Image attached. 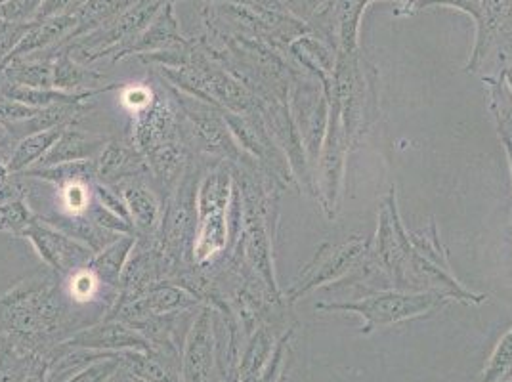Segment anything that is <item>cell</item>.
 <instances>
[{"label":"cell","mask_w":512,"mask_h":382,"mask_svg":"<svg viewBox=\"0 0 512 382\" xmlns=\"http://www.w3.org/2000/svg\"><path fill=\"white\" fill-rule=\"evenodd\" d=\"M69 350H136L153 356L150 340L121 323H106L73 335L71 339L65 340L60 348H56V356Z\"/></svg>","instance_id":"8"},{"label":"cell","mask_w":512,"mask_h":382,"mask_svg":"<svg viewBox=\"0 0 512 382\" xmlns=\"http://www.w3.org/2000/svg\"><path fill=\"white\" fill-rule=\"evenodd\" d=\"M291 115L299 130L302 146L306 151V159L310 170L318 167L321 148L327 132L329 121V100L325 94V88L318 79L306 81L302 79L295 85L291 96Z\"/></svg>","instance_id":"3"},{"label":"cell","mask_w":512,"mask_h":382,"mask_svg":"<svg viewBox=\"0 0 512 382\" xmlns=\"http://www.w3.org/2000/svg\"><path fill=\"white\" fill-rule=\"evenodd\" d=\"M65 128L67 125H60V127L48 128L43 132L25 136L8 161L10 172L18 174L27 167H31L35 161H41L50 148L58 142V138L64 134Z\"/></svg>","instance_id":"18"},{"label":"cell","mask_w":512,"mask_h":382,"mask_svg":"<svg viewBox=\"0 0 512 382\" xmlns=\"http://www.w3.org/2000/svg\"><path fill=\"white\" fill-rule=\"evenodd\" d=\"M371 253V241L350 237L339 243H323L308 266L300 272L295 285L289 289V302H295L321 285L339 283L348 276L365 256Z\"/></svg>","instance_id":"2"},{"label":"cell","mask_w":512,"mask_h":382,"mask_svg":"<svg viewBox=\"0 0 512 382\" xmlns=\"http://www.w3.org/2000/svg\"><path fill=\"white\" fill-rule=\"evenodd\" d=\"M283 4L291 14H295L302 22L308 23L316 14L333 6L335 0H283Z\"/></svg>","instance_id":"26"},{"label":"cell","mask_w":512,"mask_h":382,"mask_svg":"<svg viewBox=\"0 0 512 382\" xmlns=\"http://www.w3.org/2000/svg\"><path fill=\"white\" fill-rule=\"evenodd\" d=\"M8 174H10V169H8V163H4V159L0 157V186H2L4 182H6Z\"/></svg>","instance_id":"33"},{"label":"cell","mask_w":512,"mask_h":382,"mask_svg":"<svg viewBox=\"0 0 512 382\" xmlns=\"http://www.w3.org/2000/svg\"><path fill=\"white\" fill-rule=\"evenodd\" d=\"M0 230H6V224H4V220H2V216H0Z\"/></svg>","instance_id":"35"},{"label":"cell","mask_w":512,"mask_h":382,"mask_svg":"<svg viewBox=\"0 0 512 382\" xmlns=\"http://www.w3.org/2000/svg\"><path fill=\"white\" fill-rule=\"evenodd\" d=\"M0 216L6 224V230L10 232H23L35 218L31 211L23 205L22 199L20 201H12L8 205L0 207Z\"/></svg>","instance_id":"25"},{"label":"cell","mask_w":512,"mask_h":382,"mask_svg":"<svg viewBox=\"0 0 512 382\" xmlns=\"http://www.w3.org/2000/svg\"><path fill=\"white\" fill-rule=\"evenodd\" d=\"M501 75H503V79H505V83H507V86L511 88L512 92V67H505L503 71H501Z\"/></svg>","instance_id":"34"},{"label":"cell","mask_w":512,"mask_h":382,"mask_svg":"<svg viewBox=\"0 0 512 382\" xmlns=\"http://www.w3.org/2000/svg\"><path fill=\"white\" fill-rule=\"evenodd\" d=\"M172 44L184 46V44H188V41L180 35L171 0L157 12V16L151 20L148 29L136 39V43L128 48L127 54L128 52H148V50L172 46Z\"/></svg>","instance_id":"14"},{"label":"cell","mask_w":512,"mask_h":382,"mask_svg":"<svg viewBox=\"0 0 512 382\" xmlns=\"http://www.w3.org/2000/svg\"><path fill=\"white\" fill-rule=\"evenodd\" d=\"M474 23L476 43L467 71L480 73L493 50L512 35V0H480V14Z\"/></svg>","instance_id":"5"},{"label":"cell","mask_w":512,"mask_h":382,"mask_svg":"<svg viewBox=\"0 0 512 382\" xmlns=\"http://www.w3.org/2000/svg\"><path fill=\"white\" fill-rule=\"evenodd\" d=\"M484 83L488 85L490 90V107L493 117H495V125L499 138L503 142V148L507 151L509 157V165L512 170V92L511 88L505 83L503 75H495V77H484Z\"/></svg>","instance_id":"15"},{"label":"cell","mask_w":512,"mask_h":382,"mask_svg":"<svg viewBox=\"0 0 512 382\" xmlns=\"http://www.w3.org/2000/svg\"><path fill=\"white\" fill-rule=\"evenodd\" d=\"M174 117L165 104L155 102L144 111L138 113V125H136V144L142 151L150 153L153 149L169 144Z\"/></svg>","instance_id":"13"},{"label":"cell","mask_w":512,"mask_h":382,"mask_svg":"<svg viewBox=\"0 0 512 382\" xmlns=\"http://www.w3.org/2000/svg\"><path fill=\"white\" fill-rule=\"evenodd\" d=\"M503 382H512V379H509V381H503Z\"/></svg>","instance_id":"36"},{"label":"cell","mask_w":512,"mask_h":382,"mask_svg":"<svg viewBox=\"0 0 512 382\" xmlns=\"http://www.w3.org/2000/svg\"><path fill=\"white\" fill-rule=\"evenodd\" d=\"M451 298L436 291H398L383 289L360 300H344V302H318L316 310L320 312H344L356 314L363 318L360 335H371L377 329H386L407 319L428 316L444 306H448Z\"/></svg>","instance_id":"1"},{"label":"cell","mask_w":512,"mask_h":382,"mask_svg":"<svg viewBox=\"0 0 512 382\" xmlns=\"http://www.w3.org/2000/svg\"><path fill=\"white\" fill-rule=\"evenodd\" d=\"M134 382H140V381H134Z\"/></svg>","instance_id":"37"},{"label":"cell","mask_w":512,"mask_h":382,"mask_svg":"<svg viewBox=\"0 0 512 382\" xmlns=\"http://www.w3.org/2000/svg\"><path fill=\"white\" fill-rule=\"evenodd\" d=\"M121 193L127 203L130 220H134L136 228L142 232H150L159 220V201L148 188L138 182L121 184Z\"/></svg>","instance_id":"17"},{"label":"cell","mask_w":512,"mask_h":382,"mask_svg":"<svg viewBox=\"0 0 512 382\" xmlns=\"http://www.w3.org/2000/svg\"><path fill=\"white\" fill-rule=\"evenodd\" d=\"M512 377V327L499 339L478 382H503Z\"/></svg>","instance_id":"23"},{"label":"cell","mask_w":512,"mask_h":382,"mask_svg":"<svg viewBox=\"0 0 512 382\" xmlns=\"http://www.w3.org/2000/svg\"><path fill=\"white\" fill-rule=\"evenodd\" d=\"M144 161L134 153V149H128L123 144H109L100 155L98 161V178L104 182H113L115 178H128L136 176L140 170H144Z\"/></svg>","instance_id":"20"},{"label":"cell","mask_w":512,"mask_h":382,"mask_svg":"<svg viewBox=\"0 0 512 382\" xmlns=\"http://www.w3.org/2000/svg\"><path fill=\"white\" fill-rule=\"evenodd\" d=\"M329 121L321 148L318 170H320V195L323 211L329 218H335L341 201L342 182H344V161L350 148L346 130L342 125L341 106L335 98H329Z\"/></svg>","instance_id":"4"},{"label":"cell","mask_w":512,"mask_h":382,"mask_svg":"<svg viewBox=\"0 0 512 382\" xmlns=\"http://www.w3.org/2000/svg\"><path fill=\"white\" fill-rule=\"evenodd\" d=\"M121 363H123V352L115 354L113 358H107L106 361H100L96 365L85 367L79 375H75L65 382H107L121 367Z\"/></svg>","instance_id":"24"},{"label":"cell","mask_w":512,"mask_h":382,"mask_svg":"<svg viewBox=\"0 0 512 382\" xmlns=\"http://www.w3.org/2000/svg\"><path fill=\"white\" fill-rule=\"evenodd\" d=\"M8 79L14 81V85L33 86V88H50L54 86V65L46 62L27 64L22 60H12V65L4 69Z\"/></svg>","instance_id":"22"},{"label":"cell","mask_w":512,"mask_h":382,"mask_svg":"<svg viewBox=\"0 0 512 382\" xmlns=\"http://www.w3.org/2000/svg\"><path fill=\"white\" fill-rule=\"evenodd\" d=\"M65 207L73 214L88 211L90 205V191L86 188V182H71L64 188Z\"/></svg>","instance_id":"27"},{"label":"cell","mask_w":512,"mask_h":382,"mask_svg":"<svg viewBox=\"0 0 512 382\" xmlns=\"http://www.w3.org/2000/svg\"><path fill=\"white\" fill-rule=\"evenodd\" d=\"M123 102L127 104L130 109L134 111H144L146 107L151 104V92L144 86H134V88H128L123 96Z\"/></svg>","instance_id":"30"},{"label":"cell","mask_w":512,"mask_h":382,"mask_svg":"<svg viewBox=\"0 0 512 382\" xmlns=\"http://www.w3.org/2000/svg\"><path fill=\"white\" fill-rule=\"evenodd\" d=\"M373 0H335L318 14L321 33L337 46V52H360V29L365 8Z\"/></svg>","instance_id":"7"},{"label":"cell","mask_w":512,"mask_h":382,"mask_svg":"<svg viewBox=\"0 0 512 382\" xmlns=\"http://www.w3.org/2000/svg\"><path fill=\"white\" fill-rule=\"evenodd\" d=\"M511 379H512V377H511Z\"/></svg>","instance_id":"38"},{"label":"cell","mask_w":512,"mask_h":382,"mask_svg":"<svg viewBox=\"0 0 512 382\" xmlns=\"http://www.w3.org/2000/svg\"><path fill=\"white\" fill-rule=\"evenodd\" d=\"M23 234L33 241L39 255L62 274H77L86 270L94 258L92 249L79 245L73 237L56 232L50 226L37 224L35 220L23 230Z\"/></svg>","instance_id":"6"},{"label":"cell","mask_w":512,"mask_h":382,"mask_svg":"<svg viewBox=\"0 0 512 382\" xmlns=\"http://www.w3.org/2000/svg\"><path fill=\"white\" fill-rule=\"evenodd\" d=\"M86 0H44L43 6L39 8L33 22H44L56 16H64L75 12L79 6H83Z\"/></svg>","instance_id":"28"},{"label":"cell","mask_w":512,"mask_h":382,"mask_svg":"<svg viewBox=\"0 0 512 382\" xmlns=\"http://www.w3.org/2000/svg\"><path fill=\"white\" fill-rule=\"evenodd\" d=\"M132 247H134L132 235L119 237V241H113L102 253H98L90 260L88 270L107 285H117Z\"/></svg>","instance_id":"19"},{"label":"cell","mask_w":512,"mask_h":382,"mask_svg":"<svg viewBox=\"0 0 512 382\" xmlns=\"http://www.w3.org/2000/svg\"><path fill=\"white\" fill-rule=\"evenodd\" d=\"M289 52L308 73L320 81L323 88L331 85L337 64V50L331 44L325 43L318 35L306 33L289 44Z\"/></svg>","instance_id":"10"},{"label":"cell","mask_w":512,"mask_h":382,"mask_svg":"<svg viewBox=\"0 0 512 382\" xmlns=\"http://www.w3.org/2000/svg\"><path fill=\"white\" fill-rule=\"evenodd\" d=\"M396 2H398L396 16H413L415 14L417 0H396Z\"/></svg>","instance_id":"31"},{"label":"cell","mask_w":512,"mask_h":382,"mask_svg":"<svg viewBox=\"0 0 512 382\" xmlns=\"http://www.w3.org/2000/svg\"><path fill=\"white\" fill-rule=\"evenodd\" d=\"M214 346L211 310H203L186 339L182 382H213Z\"/></svg>","instance_id":"9"},{"label":"cell","mask_w":512,"mask_h":382,"mask_svg":"<svg viewBox=\"0 0 512 382\" xmlns=\"http://www.w3.org/2000/svg\"><path fill=\"white\" fill-rule=\"evenodd\" d=\"M226 209H216L209 213L201 214V226L199 234L195 235L193 256L197 262H205L211 256L220 253L226 247L228 237V224H226Z\"/></svg>","instance_id":"16"},{"label":"cell","mask_w":512,"mask_h":382,"mask_svg":"<svg viewBox=\"0 0 512 382\" xmlns=\"http://www.w3.org/2000/svg\"><path fill=\"white\" fill-rule=\"evenodd\" d=\"M98 285V277L94 276L88 268L73 274L71 279V295L77 300H90Z\"/></svg>","instance_id":"29"},{"label":"cell","mask_w":512,"mask_h":382,"mask_svg":"<svg viewBox=\"0 0 512 382\" xmlns=\"http://www.w3.org/2000/svg\"><path fill=\"white\" fill-rule=\"evenodd\" d=\"M237 369H239L237 361L230 363V365H228V369H226V375H224V382H237V379H239V373H237Z\"/></svg>","instance_id":"32"},{"label":"cell","mask_w":512,"mask_h":382,"mask_svg":"<svg viewBox=\"0 0 512 382\" xmlns=\"http://www.w3.org/2000/svg\"><path fill=\"white\" fill-rule=\"evenodd\" d=\"M188 117L193 121V127L199 134V140L203 148L213 153H222L228 157H239V149L230 138V132L226 128V119L220 117V113L211 109H186Z\"/></svg>","instance_id":"12"},{"label":"cell","mask_w":512,"mask_h":382,"mask_svg":"<svg viewBox=\"0 0 512 382\" xmlns=\"http://www.w3.org/2000/svg\"><path fill=\"white\" fill-rule=\"evenodd\" d=\"M104 77L92 69H85L75 64L67 50L60 54V58L54 64V86L56 88H79V86H94Z\"/></svg>","instance_id":"21"},{"label":"cell","mask_w":512,"mask_h":382,"mask_svg":"<svg viewBox=\"0 0 512 382\" xmlns=\"http://www.w3.org/2000/svg\"><path fill=\"white\" fill-rule=\"evenodd\" d=\"M107 140L102 136H90L81 130H64L58 142L41 159L43 167H54L62 163H77L94 159L106 149Z\"/></svg>","instance_id":"11"}]
</instances>
